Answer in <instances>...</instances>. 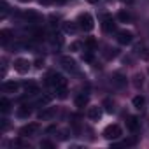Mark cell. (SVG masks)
Returning a JSON list of instances; mask_svg holds the SVG:
<instances>
[{"label":"cell","instance_id":"f35d334b","mask_svg":"<svg viewBox=\"0 0 149 149\" xmlns=\"http://www.w3.org/2000/svg\"><path fill=\"white\" fill-rule=\"evenodd\" d=\"M88 2H90V4H97V2H98V0H88Z\"/></svg>","mask_w":149,"mask_h":149},{"label":"cell","instance_id":"2e32d148","mask_svg":"<svg viewBox=\"0 0 149 149\" xmlns=\"http://www.w3.org/2000/svg\"><path fill=\"white\" fill-rule=\"evenodd\" d=\"M86 105H88V95H84V93L77 95V97H76V107L83 109V107H86Z\"/></svg>","mask_w":149,"mask_h":149},{"label":"cell","instance_id":"d6986e66","mask_svg":"<svg viewBox=\"0 0 149 149\" xmlns=\"http://www.w3.org/2000/svg\"><path fill=\"white\" fill-rule=\"evenodd\" d=\"M102 107H104V111H105V112H111V114L116 111V107H114V102H112L111 98H105V100H104V104H102Z\"/></svg>","mask_w":149,"mask_h":149},{"label":"cell","instance_id":"603a6c76","mask_svg":"<svg viewBox=\"0 0 149 149\" xmlns=\"http://www.w3.org/2000/svg\"><path fill=\"white\" fill-rule=\"evenodd\" d=\"M23 18H26L28 21H39V14H37V13H33V11L25 13V14H23Z\"/></svg>","mask_w":149,"mask_h":149},{"label":"cell","instance_id":"d6a6232c","mask_svg":"<svg viewBox=\"0 0 149 149\" xmlns=\"http://www.w3.org/2000/svg\"><path fill=\"white\" fill-rule=\"evenodd\" d=\"M33 65H35L37 68H42V67H44V61H42V60H35V63H33Z\"/></svg>","mask_w":149,"mask_h":149},{"label":"cell","instance_id":"7c38bea8","mask_svg":"<svg viewBox=\"0 0 149 149\" xmlns=\"http://www.w3.org/2000/svg\"><path fill=\"white\" fill-rule=\"evenodd\" d=\"M30 114H32V109H30L28 105H21V107H18V111H16V116H18L19 119H26Z\"/></svg>","mask_w":149,"mask_h":149},{"label":"cell","instance_id":"4fadbf2b","mask_svg":"<svg viewBox=\"0 0 149 149\" xmlns=\"http://www.w3.org/2000/svg\"><path fill=\"white\" fill-rule=\"evenodd\" d=\"M77 28H79V25L74 23V21H65V23H63V32H65V33H76Z\"/></svg>","mask_w":149,"mask_h":149},{"label":"cell","instance_id":"f546056e","mask_svg":"<svg viewBox=\"0 0 149 149\" xmlns=\"http://www.w3.org/2000/svg\"><path fill=\"white\" fill-rule=\"evenodd\" d=\"M0 6H2V18H6L7 16V11H9V6H7V2H2Z\"/></svg>","mask_w":149,"mask_h":149},{"label":"cell","instance_id":"7a4b0ae2","mask_svg":"<svg viewBox=\"0 0 149 149\" xmlns=\"http://www.w3.org/2000/svg\"><path fill=\"white\" fill-rule=\"evenodd\" d=\"M121 135H123V130H121L119 125H109V126H105V130H104V137H105L107 140H116V139H119Z\"/></svg>","mask_w":149,"mask_h":149},{"label":"cell","instance_id":"52a82bcc","mask_svg":"<svg viewBox=\"0 0 149 149\" xmlns=\"http://www.w3.org/2000/svg\"><path fill=\"white\" fill-rule=\"evenodd\" d=\"M37 130H39V125H37V123H30V125H25V126L19 130V135H23V137H32V135L37 133Z\"/></svg>","mask_w":149,"mask_h":149},{"label":"cell","instance_id":"ac0fdd59","mask_svg":"<svg viewBox=\"0 0 149 149\" xmlns=\"http://www.w3.org/2000/svg\"><path fill=\"white\" fill-rule=\"evenodd\" d=\"M0 111L2 112H9L11 111V100L9 98H6V97L0 98Z\"/></svg>","mask_w":149,"mask_h":149},{"label":"cell","instance_id":"ab89813d","mask_svg":"<svg viewBox=\"0 0 149 149\" xmlns=\"http://www.w3.org/2000/svg\"><path fill=\"white\" fill-rule=\"evenodd\" d=\"M21 2H30V0H21Z\"/></svg>","mask_w":149,"mask_h":149},{"label":"cell","instance_id":"d590c367","mask_svg":"<svg viewBox=\"0 0 149 149\" xmlns=\"http://www.w3.org/2000/svg\"><path fill=\"white\" fill-rule=\"evenodd\" d=\"M51 2H53V4H60V6H61V4H65V2H67V0H51Z\"/></svg>","mask_w":149,"mask_h":149},{"label":"cell","instance_id":"8992f818","mask_svg":"<svg viewBox=\"0 0 149 149\" xmlns=\"http://www.w3.org/2000/svg\"><path fill=\"white\" fill-rule=\"evenodd\" d=\"M132 40H133V33L132 32H128V30H119L118 32V42L121 46H128V44H132Z\"/></svg>","mask_w":149,"mask_h":149},{"label":"cell","instance_id":"e0dca14e","mask_svg":"<svg viewBox=\"0 0 149 149\" xmlns=\"http://www.w3.org/2000/svg\"><path fill=\"white\" fill-rule=\"evenodd\" d=\"M126 126H128L132 132H137V130H139V119H137L135 116H130L128 121H126Z\"/></svg>","mask_w":149,"mask_h":149},{"label":"cell","instance_id":"836d02e7","mask_svg":"<svg viewBox=\"0 0 149 149\" xmlns=\"http://www.w3.org/2000/svg\"><path fill=\"white\" fill-rule=\"evenodd\" d=\"M123 144H125V146H133V144H135V139H128V140H125Z\"/></svg>","mask_w":149,"mask_h":149},{"label":"cell","instance_id":"5b68a950","mask_svg":"<svg viewBox=\"0 0 149 149\" xmlns=\"http://www.w3.org/2000/svg\"><path fill=\"white\" fill-rule=\"evenodd\" d=\"M102 28H104V32H107V33H111V32L116 30V23H114V18H112L111 14H104V16H102Z\"/></svg>","mask_w":149,"mask_h":149},{"label":"cell","instance_id":"cb8c5ba5","mask_svg":"<svg viewBox=\"0 0 149 149\" xmlns=\"http://www.w3.org/2000/svg\"><path fill=\"white\" fill-rule=\"evenodd\" d=\"M142 84H144V77L140 76V74H137V76L133 77V86L135 88H142Z\"/></svg>","mask_w":149,"mask_h":149},{"label":"cell","instance_id":"ffe728a7","mask_svg":"<svg viewBox=\"0 0 149 149\" xmlns=\"http://www.w3.org/2000/svg\"><path fill=\"white\" fill-rule=\"evenodd\" d=\"M118 19H119V21H123V23H128V21H132V14H130V13H126V11H119Z\"/></svg>","mask_w":149,"mask_h":149},{"label":"cell","instance_id":"484cf974","mask_svg":"<svg viewBox=\"0 0 149 149\" xmlns=\"http://www.w3.org/2000/svg\"><path fill=\"white\" fill-rule=\"evenodd\" d=\"M51 98H53V97H51V95H44V97H42V98H40V100H39V102H37V104H39V105H40V107H44V105H47V104H49V102H51Z\"/></svg>","mask_w":149,"mask_h":149},{"label":"cell","instance_id":"4dcf8cb0","mask_svg":"<svg viewBox=\"0 0 149 149\" xmlns=\"http://www.w3.org/2000/svg\"><path fill=\"white\" fill-rule=\"evenodd\" d=\"M40 147H47V149H53V147H54V144H53V142H49V140H42V142H40Z\"/></svg>","mask_w":149,"mask_h":149},{"label":"cell","instance_id":"277c9868","mask_svg":"<svg viewBox=\"0 0 149 149\" xmlns=\"http://www.w3.org/2000/svg\"><path fill=\"white\" fill-rule=\"evenodd\" d=\"M30 61L26 60V58H16L14 60V70L16 72H19V74H26L28 70H30Z\"/></svg>","mask_w":149,"mask_h":149},{"label":"cell","instance_id":"9c48e42d","mask_svg":"<svg viewBox=\"0 0 149 149\" xmlns=\"http://www.w3.org/2000/svg\"><path fill=\"white\" fill-rule=\"evenodd\" d=\"M88 118H90L91 121H98V119L102 118V107H98V105L90 107V109H88Z\"/></svg>","mask_w":149,"mask_h":149},{"label":"cell","instance_id":"3957f363","mask_svg":"<svg viewBox=\"0 0 149 149\" xmlns=\"http://www.w3.org/2000/svg\"><path fill=\"white\" fill-rule=\"evenodd\" d=\"M47 84L54 86L56 90H58V88H67V79L61 76V74L53 72V74H49V76H47Z\"/></svg>","mask_w":149,"mask_h":149},{"label":"cell","instance_id":"30bf717a","mask_svg":"<svg viewBox=\"0 0 149 149\" xmlns=\"http://www.w3.org/2000/svg\"><path fill=\"white\" fill-rule=\"evenodd\" d=\"M18 88H19V84H18L16 81H6L4 86H2V90H4L6 93H16Z\"/></svg>","mask_w":149,"mask_h":149},{"label":"cell","instance_id":"e575fe53","mask_svg":"<svg viewBox=\"0 0 149 149\" xmlns=\"http://www.w3.org/2000/svg\"><path fill=\"white\" fill-rule=\"evenodd\" d=\"M142 58H149V49H142Z\"/></svg>","mask_w":149,"mask_h":149},{"label":"cell","instance_id":"9a60e30c","mask_svg":"<svg viewBox=\"0 0 149 149\" xmlns=\"http://www.w3.org/2000/svg\"><path fill=\"white\" fill-rule=\"evenodd\" d=\"M132 104H133V107L135 109H144L146 107V98L142 97V95H137V97H133V100H132Z\"/></svg>","mask_w":149,"mask_h":149},{"label":"cell","instance_id":"ba28073f","mask_svg":"<svg viewBox=\"0 0 149 149\" xmlns=\"http://www.w3.org/2000/svg\"><path fill=\"white\" fill-rule=\"evenodd\" d=\"M61 65H63V68L68 70V72H76V70H77V63H76V60L70 58V56H63V58H61Z\"/></svg>","mask_w":149,"mask_h":149},{"label":"cell","instance_id":"8d00e7d4","mask_svg":"<svg viewBox=\"0 0 149 149\" xmlns=\"http://www.w3.org/2000/svg\"><path fill=\"white\" fill-rule=\"evenodd\" d=\"M39 2H40V4H44V6H47V4H53L51 0H39Z\"/></svg>","mask_w":149,"mask_h":149},{"label":"cell","instance_id":"4316f807","mask_svg":"<svg viewBox=\"0 0 149 149\" xmlns=\"http://www.w3.org/2000/svg\"><path fill=\"white\" fill-rule=\"evenodd\" d=\"M81 47H83V42H79V40L70 44V51H81Z\"/></svg>","mask_w":149,"mask_h":149},{"label":"cell","instance_id":"1f68e13d","mask_svg":"<svg viewBox=\"0 0 149 149\" xmlns=\"http://www.w3.org/2000/svg\"><path fill=\"white\" fill-rule=\"evenodd\" d=\"M84 61H93V54L91 53H84Z\"/></svg>","mask_w":149,"mask_h":149},{"label":"cell","instance_id":"f1b7e54d","mask_svg":"<svg viewBox=\"0 0 149 149\" xmlns=\"http://www.w3.org/2000/svg\"><path fill=\"white\" fill-rule=\"evenodd\" d=\"M86 46H88V47H90V49H91V51H93V49H95V47H97V40H95V39H91V37H90V39H88V40H86Z\"/></svg>","mask_w":149,"mask_h":149},{"label":"cell","instance_id":"5bb4252c","mask_svg":"<svg viewBox=\"0 0 149 149\" xmlns=\"http://www.w3.org/2000/svg\"><path fill=\"white\" fill-rule=\"evenodd\" d=\"M112 83L118 86V88H123L125 84H126V77L123 76V74H119V72H116L114 74V77H112Z\"/></svg>","mask_w":149,"mask_h":149},{"label":"cell","instance_id":"7402d4cb","mask_svg":"<svg viewBox=\"0 0 149 149\" xmlns=\"http://www.w3.org/2000/svg\"><path fill=\"white\" fill-rule=\"evenodd\" d=\"M25 91H26V95H37V93H40L39 86H35V84H26Z\"/></svg>","mask_w":149,"mask_h":149},{"label":"cell","instance_id":"6da1fadb","mask_svg":"<svg viewBox=\"0 0 149 149\" xmlns=\"http://www.w3.org/2000/svg\"><path fill=\"white\" fill-rule=\"evenodd\" d=\"M77 25H79V28H81V30H84V32H90V30H93V26H95V21H93L91 14H88V13H83V14H79V18H77Z\"/></svg>","mask_w":149,"mask_h":149},{"label":"cell","instance_id":"44dd1931","mask_svg":"<svg viewBox=\"0 0 149 149\" xmlns=\"http://www.w3.org/2000/svg\"><path fill=\"white\" fill-rule=\"evenodd\" d=\"M9 39H11V30H2L0 32V42L2 44H7Z\"/></svg>","mask_w":149,"mask_h":149},{"label":"cell","instance_id":"8fae6325","mask_svg":"<svg viewBox=\"0 0 149 149\" xmlns=\"http://www.w3.org/2000/svg\"><path fill=\"white\" fill-rule=\"evenodd\" d=\"M54 114H56V111H54L53 107H47V109H42V111L39 112V119L46 121V119H51V118H54Z\"/></svg>","mask_w":149,"mask_h":149},{"label":"cell","instance_id":"d4e9b609","mask_svg":"<svg viewBox=\"0 0 149 149\" xmlns=\"http://www.w3.org/2000/svg\"><path fill=\"white\" fill-rule=\"evenodd\" d=\"M118 53H119L118 49H114V47H112V49H111V47H107V51H105V58H107V60L116 58V56H118Z\"/></svg>","mask_w":149,"mask_h":149},{"label":"cell","instance_id":"83f0119b","mask_svg":"<svg viewBox=\"0 0 149 149\" xmlns=\"http://www.w3.org/2000/svg\"><path fill=\"white\" fill-rule=\"evenodd\" d=\"M67 88H58L56 90V95H58V98H67Z\"/></svg>","mask_w":149,"mask_h":149},{"label":"cell","instance_id":"74e56055","mask_svg":"<svg viewBox=\"0 0 149 149\" xmlns=\"http://www.w3.org/2000/svg\"><path fill=\"white\" fill-rule=\"evenodd\" d=\"M121 2H125V4H132L133 0H121Z\"/></svg>","mask_w":149,"mask_h":149}]
</instances>
